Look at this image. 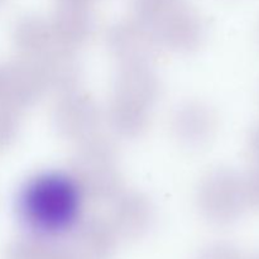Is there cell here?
<instances>
[{
  "mask_svg": "<svg viewBox=\"0 0 259 259\" xmlns=\"http://www.w3.org/2000/svg\"><path fill=\"white\" fill-rule=\"evenodd\" d=\"M37 61L48 90L61 95L77 90L82 77V68L73 50L53 46Z\"/></svg>",
  "mask_w": 259,
  "mask_h": 259,
  "instance_id": "cell-10",
  "label": "cell"
},
{
  "mask_svg": "<svg viewBox=\"0 0 259 259\" xmlns=\"http://www.w3.org/2000/svg\"><path fill=\"white\" fill-rule=\"evenodd\" d=\"M2 103L15 110L33 106L47 90L37 60L20 57L2 67Z\"/></svg>",
  "mask_w": 259,
  "mask_h": 259,
  "instance_id": "cell-6",
  "label": "cell"
},
{
  "mask_svg": "<svg viewBox=\"0 0 259 259\" xmlns=\"http://www.w3.org/2000/svg\"><path fill=\"white\" fill-rule=\"evenodd\" d=\"M82 196L71 174L40 172L19 187L14 199L15 212L34 235L58 237L78 224Z\"/></svg>",
  "mask_w": 259,
  "mask_h": 259,
  "instance_id": "cell-1",
  "label": "cell"
},
{
  "mask_svg": "<svg viewBox=\"0 0 259 259\" xmlns=\"http://www.w3.org/2000/svg\"><path fill=\"white\" fill-rule=\"evenodd\" d=\"M55 45L77 48L88 42L94 29V20L89 7L60 5L50 20Z\"/></svg>",
  "mask_w": 259,
  "mask_h": 259,
  "instance_id": "cell-12",
  "label": "cell"
},
{
  "mask_svg": "<svg viewBox=\"0 0 259 259\" xmlns=\"http://www.w3.org/2000/svg\"><path fill=\"white\" fill-rule=\"evenodd\" d=\"M4 3H5V0H0V7H2V5L4 4Z\"/></svg>",
  "mask_w": 259,
  "mask_h": 259,
  "instance_id": "cell-23",
  "label": "cell"
},
{
  "mask_svg": "<svg viewBox=\"0 0 259 259\" xmlns=\"http://www.w3.org/2000/svg\"><path fill=\"white\" fill-rule=\"evenodd\" d=\"M108 119L116 134L124 138H136L148 126L149 109L113 96L109 104Z\"/></svg>",
  "mask_w": 259,
  "mask_h": 259,
  "instance_id": "cell-15",
  "label": "cell"
},
{
  "mask_svg": "<svg viewBox=\"0 0 259 259\" xmlns=\"http://www.w3.org/2000/svg\"><path fill=\"white\" fill-rule=\"evenodd\" d=\"M75 229V244L85 257L103 258L113 248L115 230L105 220L91 218L76 225Z\"/></svg>",
  "mask_w": 259,
  "mask_h": 259,
  "instance_id": "cell-14",
  "label": "cell"
},
{
  "mask_svg": "<svg viewBox=\"0 0 259 259\" xmlns=\"http://www.w3.org/2000/svg\"><path fill=\"white\" fill-rule=\"evenodd\" d=\"M204 259H242V257L232 245L215 244L205 252Z\"/></svg>",
  "mask_w": 259,
  "mask_h": 259,
  "instance_id": "cell-19",
  "label": "cell"
},
{
  "mask_svg": "<svg viewBox=\"0 0 259 259\" xmlns=\"http://www.w3.org/2000/svg\"><path fill=\"white\" fill-rule=\"evenodd\" d=\"M247 205L259 209V164L253 168L247 177H243Z\"/></svg>",
  "mask_w": 259,
  "mask_h": 259,
  "instance_id": "cell-18",
  "label": "cell"
},
{
  "mask_svg": "<svg viewBox=\"0 0 259 259\" xmlns=\"http://www.w3.org/2000/svg\"><path fill=\"white\" fill-rule=\"evenodd\" d=\"M184 5L186 0H134V12L136 18L154 28Z\"/></svg>",
  "mask_w": 259,
  "mask_h": 259,
  "instance_id": "cell-16",
  "label": "cell"
},
{
  "mask_svg": "<svg viewBox=\"0 0 259 259\" xmlns=\"http://www.w3.org/2000/svg\"><path fill=\"white\" fill-rule=\"evenodd\" d=\"M161 45L177 51L191 52L201 46L206 27L197 12L184 5L154 27Z\"/></svg>",
  "mask_w": 259,
  "mask_h": 259,
  "instance_id": "cell-8",
  "label": "cell"
},
{
  "mask_svg": "<svg viewBox=\"0 0 259 259\" xmlns=\"http://www.w3.org/2000/svg\"><path fill=\"white\" fill-rule=\"evenodd\" d=\"M197 205L211 223L224 225L235 222L247 205L243 177L230 168L209 172L200 182Z\"/></svg>",
  "mask_w": 259,
  "mask_h": 259,
  "instance_id": "cell-3",
  "label": "cell"
},
{
  "mask_svg": "<svg viewBox=\"0 0 259 259\" xmlns=\"http://www.w3.org/2000/svg\"><path fill=\"white\" fill-rule=\"evenodd\" d=\"M3 99V71L2 67H0V103H2Z\"/></svg>",
  "mask_w": 259,
  "mask_h": 259,
  "instance_id": "cell-22",
  "label": "cell"
},
{
  "mask_svg": "<svg viewBox=\"0 0 259 259\" xmlns=\"http://www.w3.org/2000/svg\"><path fill=\"white\" fill-rule=\"evenodd\" d=\"M71 176L85 196L113 200L123 186L115 146L96 134L80 142L71 161Z\"/></svg>",
  "mask_w": 259,
  "mask_h": 259,
  "instance_id": "cell-2",
  "label": "cell"
},
{
  "mask_svg": "<svg viewBox=\"0 0 259 259\" xmlns=\"http://www.w3.org/2000/svg\"><path fill=\"white\" fill-rule=\"evenodd\" d=\"M253 259H259V255H257V257H255V258H253Z\"/></svg>",
  "mask_w": 259,
  "mask_h": 259,
  "instance_id": "cell-24",
  "label": "cell"
},
{
  "mask_svg": "<svg viewBox=\"0 0 259 259\" xmlns=\"http://www.w3.org/2000/svg\"><path fill=\"white\" fill-rule=\"evenodd\" d=\"M20 120L18 110L0 103V151L8 148L17 139Z\"/></svg>",
  "mask_w": 259,
  "mask_h": 259,
  "instance_id": "cell-17",
  "label": "cell"
},
{
  "mask_svg": "<svg viewBox=\"0 0 259 259\" xmlns=\"http://www.w3.org/2000/svg\"><path fill=\"white\" fill-rule=\"evenodd\" d=\"M153 204L139 191H120L113 199L111 227L126 237L146 232L153 220Z\"/></svg>",
  "mask_w": 259,
  "mask_h": 259,
  "instance_id": "cell-11",
  "label": "cell"
},
{
  "mask_svg": "<svg viewBox=\"0 0 259 259\" xmlns=\"http://www.w3.org/2000/svg\"><path fill=\"white\" fill-rule=\"evenodd\" d=\"M250 148H252L253 154L259 162V124L253 131L252 137H250Z\"/></svg>",
  "mask_w": 259,
  "mask_h": 259,
  "instance_id": "cell-20",
  "label": "cell"
},
{
  "mask_svg": "<svg viewBox=\"0 0 259 259\" xmlns=\"http://www.w3.org/2000/svg\"><path fill=\"white\" fill-rule=\"evenodd\" d=\"M106 40L111 55L121 65L149 63L161 45L156 29L138 18L120 20L111 25Z\"/></svg>",
  "mask_w": 259,
  "mask_h": 259,
  "instance_id": "cell-5",
  "label": "cell"
},
{
  "mask_svg": "<svg viewBox=\"0 0 259 259\" xmlns=\"http://www.w3.org/2000/svg\"><path fill=\"white\" fill-rule=\"evenodd\" d=\"M100 120V109L96 101L78 90L62 94L53 108V126L62 138L68 141L80 143L95 136Z\"/></svg>",
  "mask_w": 259,
  "mask_h": 259,
  "instance_id": "cell-4",
  "label": "cell"
},
{
  "mask_svg": "<svg viewBox=\"0 0 259 259\" xmlns=\"http://www.w3.org/2000/svg\"><path fill=\"white\" fill-rule=\"evenodd\" d=\"M12 37L20 56L32 60H39L55 46L50 20L35 14L20 17L13 27Z\"/></svg>",
  "mask_w": 259,
  "mask_h": 259,
  "instance_id": "cell-13",
  "label": "cell"
},
{
  "mask_svg": "<svg viewBox=\"0 0 259 259\" xmlns=\"http://www.w3.org/2000/svg\"><path fill=\"white\" fill-rule=\"evenodd\" d=\"M60 5H72V7H89L93 0H57Z\"/></svg>",
  "mask_w": 259,
  "mask_h": 259,
  "instance_id": "cell-21",
  "label": "cell"
},
{
  "mask_svg": "<svg viewBox=\"0 0 259 259\" xmlns=\"http://www.w3.org/2000/svg\"><path fill=\"white\" fill-rule=\"evenodd\" d=\"M217 114L204 101L191 100L181 104L172 118V131L182 146L201 148L217 132Z\"/></svg>",
  "mask_w": 259,
  "mask_h": 259,
  "instance_id": "cell-7",
  "label": "cell"
},
{
  "mask_svg": "<svg viewBox=\"0 0 259 259\" xmlns=\"http://www.w3.org/2000/svg\"><path fill=\"white\" fill-rule=\"evenodd\" d=\"M161 82L149 63L121 65L114 81V95L151 109L159 98Z\"/></svg>",
  "mask_w": 259,
  "mask_h": 259,
  "instance_id": "cell-9",
  "label": "cell"
}]
</instances>
